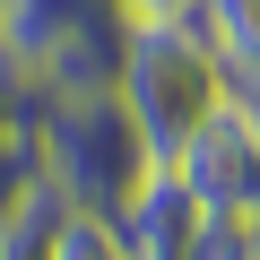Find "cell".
<instances>
[{"label":"cell","mask_w":260,"mask_h":260,"mask_svg":"<svg viewBox=\"0 0 260 260\" xmlns=\"http://www.w3.org/2000/svg\"><path fill=\"white\" fill-rule=\"evenodd\" d=\"M191 260H260V251H251V225H243V217H200Z\"/></svg>","instance_id":"9"},{"label":"cell","mask_w":260,"mask_h":260,"mask_svg":"<svg viewBox=\"0 0 260 260\" xmlns=\"http://www.w3.org/2000/svg\"><path fill=\"white\" fill-rule=\"evenodd\" d=\"M95 18H113V0H0V61L18 78H35L70 35H87Z\"/></svg>","instance_id":"5"},{"label":"cell","mask_w":260,"mask_h":260,"mask_svg":"<svg viewBox=\"0 0 260 260\" xmlns=\"http://www.w3.org/2000/svg\"><path fill=\"white\" fill-rule=\"evenodd\" d=\"M52 225H61V217H44V225H18V234H0V260H52Z\"/></svg>","instance_id":"11"},{"label":"cell","mask_w":260,"mask_h":260,"mask_svg":"<svg viewBox=\"0 0 260 260\" xmlns=\"http://www.w3.org/2000/svg\"><path fill=\"white\" fill-rule=\"evenodd\" d=\"M52 260H130V251H121V225H113V217H95V208H61V225H52Z\"/></svg>","instance_id":"8"},{"label":"cell","mask_w":260,"mask_h":260,"mask_svg":"<svg viewBox=\"0 0 260 260\" xmlns=\"http://www.w3.org/2000/svg\"><path fill=\"white\" fill-rule=\"evenodd\" d=\"M113 225H121V251H130V260H191V243H200V200L156 165L139 191L113 208Z\"/></svg>","instance_id":"4"},{"label":"cell","mask_w":260,"mask_h":260,"mask_svg":"<svg viewBox=\"0 0 260 260\" xmlns=\"http://www.w3.org/2000/svg\"><path fill=\"white\" fill-rule=\"evenodd\" d=\"M113 95L130 104L148 156L165 165L191 130L234 95V70L217 61V44L200 35V18H130V44H121V78Z\"/></svg>","instance_id":"1"},{"label":"cell","mask_w":260,"mask_h":260,"mask_svg":"<svg viewBox=\"0 0 260 260\" xmlns=\"http://www.w3.org/2000/svg\"><path fill=\"white\" fill-rule=\"evenodd\" d=\"M113 9H121V18H191L200 0H113Z\"/></svg>","instance_id":"12"},{"label":"cell","mask_w":260,"mask_h":260,"mask_svg":"<svg viewBox=\"0 0 260 260\" xmlns=\"http://www.w3.org/2000/svg\"><path fill=\"white\" fill-rule=\"evenodd\" d=\"M165 174L200 200V217H251V200H260V113L225 95L191 139L165 156Z\"/></svg>","instance_id":"3"},{"label":"cell","mask_w":260,"mask_h":260,"mask_svg":"<svg viewBox=\"0 0 260 260\" xmlns=\"http://www.w3.org/2000/svg\"><path fill=\"white\" fill-rule=\"evenodd\" d=\"M70 200L44 182V156H35V130L26 139H9L0 148V234H18V225H44V217H61Z\"/></svg>","instance_id":"6"},{"label":"cell","mask_w":260,"mask_h":260,"mask_svg":"<svg viewBox=\"0 0 260 260\" xmlns=\"http://www.w3.org/2000/svg\"><path fill=\"white\" fill-rule=\"evenodd\" d=\"M200 35L217 44V61L234 70V78H251L260 70V0H200Z\"/></svg>","instance_id":"7"},{"label":"cell","mask_w":260,"mask_h":260,"mask_svg":"<svg viewBox=\"0 0 260 260\" xmlns=\"http://www.w3.org/2000/svg\"><path fill=\"white\" fill-rule=\"evenodd\" d=\"M26 130H35L44 182H52L70 208L113 217L130 191L156 174L139 121H130V104H121L113 87H95V95H35V121H26Z\"/></svg>","instance_id":"2"},{"label":"cell","mask_w":260,"mask_h":260,"mask_svg":"<svg viewBox=\"0 0 260 260\" xmlns=\"http://www.w3.org/2000/svg\"><path fill=\"white\" fill-rule=\"evenodd\" d=\"M26 121H35V95H26V78L0 61V148L9 139H26Z\"/></svg>","instance_id":"10"}]
</instances>
